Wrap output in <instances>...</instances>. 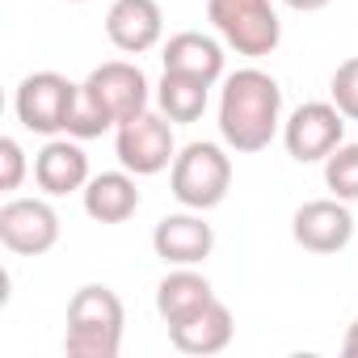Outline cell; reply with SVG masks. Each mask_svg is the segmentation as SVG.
Here are the masks:
<instances>
[{
  "mask_svg": "<svg viewBox=\"0 0 358 358\" xmlns=\"http://www.w3.org/2000/svg\"><path fill=\"white\" fill-rule=\"evenodd\" d=\"M76 93L80 85H72L68 76L59 72H30L17 93H13V110H17V122L34 135H68V118L76 110Z\"/></svg>",
  "mask_w": 358,
  "mask_h": 358,
  "instance_id": "cell-6",
  "label": "cell"
},
{
  "mask_svg": "<svg viewBox=\"0 0 358 358\" xmlns=\"http://www.w3.org/2000/svg\"><path fill=\"white\" fill-rule=\"evenodd\" d=\"M291 236L299 249L308 253H341L350 241H354V215H350V203L341 199H312L303 203L295 215H291Z\"/></svg>",
  "mask_w": 358,
  "mask_h": 358,
  "instance_id": "cell-10",
  "label": "cell"
},
{
  "mask_svg": "<svg viewBox=\"0 0 358 358\" xmlns=\"http://www.w3.org/2000/svg\"><path fill=\"white\" fill-rule=\"evenodd\" d=\"M114 152L118 164L135 177H156L177 160V143H173V122L160 110H143L127 122H118L114 131Z\"/></svg>",
  "mask_w": 358,
  "mask_h": 358,
  "instance_id": "cell-7",
  "label": "cell"
},
{
  "mask_svg": "<svg viewBox=\"0 0 358 358\" xmlns=\"http://www.w3.org/2000/svg\"><path fill=\"white\" fill-rule=\"evenodd\" d=\"M169 190L190 211H215L232 190V156L207 139L186 143L169 164Z\"/></svg>",
  "mask_w": 358,
  "mask_h": 358,
  "instance_id": "cell-4",
  "label": "cell"
},
{
  "mask_svg": "<svg viewBox=\"0 0 358 358\" xmlns=\"http://www.w3.org/2000/svg\"><path fill=\"white\" fill-rule=\"evenodd\" d=\"M68 5H89V0H68Z\"/></svg>",
  "mask_w": 358,
  "mask_h": 358,
  "instance_id": "cell-24",
  "label": "cell"
},
{
  "mask_svg": "<svg viewBox=\"0 0 358 358\" xmlns=\"http://www.w3.org/2000/svg\"><path fill=\"white\" fill-rule=\"evenodd\" d=\"M232 333H236V320H232V312H228L224 299H211L207 308L190 312L186 320L169 324V341H173V350L194 354V358H207V354L228 350Z\"/></svg>",
  "mask_w": 358,
  "mask_h": 358,
  "instance_id": "cell-14",
  "label": "cell"
},
{
  "mask_svg": "<svg viewBox=\"0 0 358 358\" xmlns=\"http://www.w3.org/2000/svg\"><path fill=\"white\" fill-rule=\"evenodd\" d=\"M287 9H295V13H320V9H329L333 0H282Z\"/></svg>",
  "mask_w": 358,
  "mask_h": 358,
  "instance_id": "cell-22",
  "label": "cell"
},
{
  "mask_svg": "<svg viewBox=\"0 0 358 358\" xmlns=\"http://www.w3.org/2000/svg\"><path fill=\"white\" fill-rule=\"evenodd\" d=\"M341 350H345V358H358V316H354V324L345 329V341H341Z\"/></svg>",
  "mask_w": 358,
  "mask_h": 358,
  "instance_id": "cell-23",
  "label": "cell"
},
{
  "mask_svg": "<svg viewBox=\"0 0 358 358\" xmlns=\"http://www.w3.org/2000/svg\"><path fill=\"white\" fill-rule=\"evenodd\" d=\"M22 182H26V152L13 135H5L0 139V190L13 194L22 190Z\"/></svg>",
  "mask_w": 358,
  "mask_h": 358,
  "instance_id": "cell-21",
  "label": "cell"
},
{
  "mask_svg": "<svg viewBox=\"0 0 358 358\" xmlns=\"http://www.w3.org/2000/svg\"><path fill=\"white\" fill-rule=\"evenodd\" d=\"M148 101H152V85H148L143 68L127 64V59H110L85 76V85L76 93V110L68 118V135L97 139L106 131H118V122L143 114Z\"/></svg>",
  "mask_w": 358,
  "mask_h": 358,
  "instance_id": "cell-2",
  "label": "cell"
},
{
  "mask_svg": "<svg viewBox=\"0 0 358 358\" xmlns=\"http://www.w3.org/2000/svg\"><path fill=\"white\" fill-rule=\"evenodd\" d=\"M0 245L17 257H43L59 245V215L47 199H9L0 207Z\"/></svg>",
  "mask_w": 358,
  "mask_h": 358,
  "instance_id": "cell-9",
  "label": "cell"
},
{
  "mask_svg": "<svg viewBox=\"0 0 358 358\" xmlns=\"http://www.w3.org/2000/svg\"><path fill=\"white\" fill-rule=\"evenodd\" d=\"M282 131V89L262 68H241L224 76L220 93V139L224 148L253 156Z\"/></svg>",
  "mask_w": 358,
  "mask_h": 358,
  "instance_id": "cell-1",
  "label": "cell"
},
{
  "mask_svg": "<svg viewBox=\"0 0 358 358\" xmlns=\"http://www.w3.org/2000/svg\"><path fill=\"white\" fill-rule=\"evenodd\" d=\"M152 249L164 266H203L215 253V228L203 220V211L186 207L152 228Z\"/></svg>",
  "mask_w": 358,
  "mask_h": 358,
  "instance_id": "cell-11",
  "label": "cell"
},
{
  "mask_svg": "<svg viewBox=\"0 0 358 358\" xmlns=\"http://www.w3.org/2000/svg\"><path fill=\"white\" fill-rule=\"evenodd\" d=\"M282 143L287 156L299 164L324 160L333 148L345 143V114L333 101H303L287 122H282Z\"/></svg>",
  "mask_w": 358,
  "mask_h": 358,
  "instance_id": "cell-8",
  "label": "cell"
},
{
  "mask_svg": "<svg viewBox=\"0 0 358 358\" xmlns=\"http://www.w3.org/2000/svg\"><path fill=\"white\" fill-rule=\"evenodd\" d=\"M80 194H85V215L97 224H127L139 211V186H135V173L127 169L89 177V186Z\"/></svg>",
  "mask_w": 358,
  "mask_h": 358,
  "instance_id": "cell-15",
  "label": "cell"
},
{
  "mask_svg": "<svg viewBox=\"0 0 358 358\" xmlns=\"http://www.w3.org/2000/svg\"><path fill=\"white\" fill-rule=\"evenodd\" d=\"M211 101V85L199 76H182V72H164L156 85V110L169 122H199L207 114Z\"/></svg>",
  "mask_w": 358,
  "mask_h": 358,
  "instance_id": "cell-18",
  "label": "cell"
},
{
  "mask_svg": "<svg viewBox=\"0 0 358 358\" xmlns=\"http://www.w3.org/2000/svg\"><path fill=\"white\" fill-rule=\"evenodd\" d=\"M324 186L341 203H358V143H341L324 156Z\"/></svg>",
  "mask_w": 358,
  "mask_h": 358,
  "instance_id": "cell-19",
  "label": "cell"
},
{
  "mask_svg": "<svg viewBox=\"0 0 358 358\" xmlns=\"http://www.w3.org/2000/svg\"><path fill=\"white\" fill-rule=\"evenodd\" d=\"M215 299V287L207 274H199L194 266H173L160 287H156V312L164 324H177V320H186L190 312L207 308Z\"/></svg>",
  "mask_w": 358,
  "mask_h": 358,
  "instance_id": "cell-17",
  "label": "cell"
},
{
  "mask_svg": "<svg viewBox=\"0 0 358 358\" xmlns=\"http://www.w3.org/2000/svg\"><path fill=\"white\" fill-rule=\"evenodd\" d=\"M106 38L122 55H143L164 38V13L156 0H114L106 13Z\"/></svg>",
  "mask_w": 358,
  "mask_h": 358,
  "instance_id": "cell-13",
  "label": "cell"
},
{
  "mask_svg": "<svg viewBox=\"0 0 358 358\" xmlns=\"http://www.w3.org/2000/svg\"><path fill=\"white\" fill-rule=\"evenodd\" d=\"M34 182L47 199H64L89 186V156L80 148V139H47L43 152L34 156Z\"/></svg>",
  "mask_w": 358,
  "mask_h": 358,
  "instance_id": "cell-12",
  "label": "cell"
},
{
  "mask_svg": "<svg viewBox=\"0 0 358 358\" xmlns=\"http://www.w3.org/2000/svg\"><path fill=\"white\" fill-rule=\"evenodd\" d=\"M329 97H333V106L350 122H358V55H350L345 64H337V72L329 80Z\"/></svg>",
  "mask_w": 358,
  "mask_h": 358,
  "instance_id": "cell-20",
  "label": "cell"
},
{
  "mask_svg": "<svg viewBox=\"0 0 358 358\" xmlns=\"http://www.w3.org/2000/svg\"><path fill=\"white\" fill-rule=\"evenodd\" d=\"M164 72H182V76H199L207 85L224 80V47L211 34L199 30H182L164 43Z\"/></svg>",
  "mask_w": 358,
  "mask_h": 358,
  "instance_id": "cell-16",
  "label": "cell"
},
{
  "mask_svg": "<svg viewBox=\"0 0 358 358\" xmlns=\"http://www.w3.org/2000/svg\"><path fill=\"white\" fill-rule=\"evenodd\" d=\"M122 329H127V312L110 287H101V282L76 287L68 299L64 354L68 358H118Z\"/></svg>",
  "mask_w": 358,
  "mask_h": 358,
  "instance_id": "cell-3",
  "label": "cell"
},
{
  "mask_svg": "<svg viewBox=\"0 0 358 358\" xmlns=\"http://www.w3.org/2000/svg\"><path fill=\"white\" fill-rule=\"evenodd\" d=\"M207 22L215 26L224 47H232L245 59L274 55L282 43L274 0H207Z\"/></svg>",
  "mask_w": 358,
  "mask_h": 358,
  "instance_id": "cell-5",
  "label": "cell"
}]
</instances>
